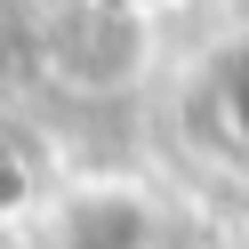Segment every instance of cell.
I'll return each instance as SVG.
<instances>
[{
  "instance_id": "1",
  "label": "cell",
  "mask_w": 249,
  "mask_h": 249,
  "mask_svg": "<svg viewBox=\"0 0 249 249\" xmlns=\"http://www.w3.org/2000/svg\"><path fill=\"white\" fill-rule=\"evenodd\" d=\"M40 241L49 249H169V209L145 185L97 177L40 209Z\"/></svg>"
},
{
  "instance_id": "2",
  "label": "cell",
  "mask_w": 249,
  "mask_h": 249,
  "mask_svg": "<svg viewBox=\"0 0 249 249\" xmlns=\"http://www.w3.org/2000/svg\"><path fill=\"white\" fill-rule=\"evenodd\" d=\"M105 49H137V24H129V8L121 0H89L72 24H56V40H49V72L65 89H113V81H129V65L121 56H105Z\"/></svg>"
},
{
  "instance_id": "3",
  "label": "cell",
  "mask_w": 249,
  "mask_h": 249,
  "mask_svg": "<svg viewBox=\"0 0 249 249\" xmlns=\"http://www.w3.org/2000/svg\"><path fill=\"white\" fill-rule=\"evenodd\" d=\"M33 201H40V153H33V137L0 129V217H24Z\"/></svg>"
},
{
  "instance_id": "4",
  "label": "cell",
  "mask_w": 249,
  "mask_h": 249,
  "mask_svg": "<svg viewBox=\"0 0 249 249\" xmlns=\"http://www.w3.org/2000/svg\"><path fill=\"white\" fill-rule=\"evenodd\" d=\"M217 121H225V137L249 153V49H233L225 65H217Z\"/></svg>"
}]
</instances>
